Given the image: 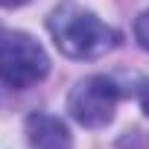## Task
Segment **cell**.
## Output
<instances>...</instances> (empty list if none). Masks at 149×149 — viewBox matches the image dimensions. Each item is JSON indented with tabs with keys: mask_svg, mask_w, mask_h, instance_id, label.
<instances>
[{
	"mask_svg": "<svg viewBox=\"0 0 149 149\" xmlns=\"http://www.w3.org/2000/svg\"><path fill=\"white\" fill-rule=\"evenodd\" d=\"M47 29L56 47L70 58H100L117 47L120 32L102 24L94 12L82 9L79 3H61L50 12Z\"/></svg>",
	"mask_w": 149,
	"mask_h": 149,
	"instance_id": "obj_1",
	"label": "cell"
},
{
	"mask_svg": "<svg viewBox=\"0 0 149 149\" xmlns=\"http://www.w3.org/2000/svg\"><path fill=\"white\" fill-rule=\"evenodd\" d=\"M50 73V56L44 47L18 29H0V82L12 91H24Z\"/></svg>",
	"mask_w": 149,
	"mask_h": 149,
	"instance_id": "obj_2",
	"label": "cell"
},
{
	"mask_svg": "<svg viewBox=\"0 0 149 149\" xmlns=\"http://www.w3.org/2000/svg\"><path fill=\"white\" fill-rule=\"evenodd\" d=\"M117 100H120V88L114 85V79L94 73V76H85L73 85L67 97V111L85 129H102L114 120Z\"/></svg>",
	"mask_w": 149,
	"mask_h": 149,
	"instance_id": "obj_3",
	"label": "cell"
},
{
	"mask_svg": "<svg viewBox=\"0 0 149 149\" xmlns=\"http://www.w3.org/2000/svg\"><path fill=\"white\" fill-rule=\"evenodd\" d=\"M26 143L29 149H73V137L64 120L44 111L26 117Z\"/></svg>",
	"mask_w": 149,
	"mask_h": 149,
	"instance_id": "obj_4",
	"label": "cell"
},
{
	"mask_svg": "<svg viewBox=\"0 0 149 149\" xmlns=\"http://www.w3.org/2000/svg\"><path fill=\"white\" fill-rule=\"evenodd\" d=\"M134 38H137V44L149 53V9L134 21Z\"/></svg>",
	"mask_w": 149,
	"mask_h": 149,
	"instance_id": "obj_5",
	"label": "cell"
},
{
	"mask_svg": "<svg viewBox=\"0 0 149 149\" xmlns=\"http://www.w3.org/2000/svg\"><path fill=\"white\" fill-rule=\"evenodd\" d=\"M24 3H29V0H0V6H3V9H18V6H24Z\"/></svg>",
	"mask_w": 149,
	"mask_h": 149,
	"instance_id": "obj_6",
	"label": "cell"
},
{
	"mask_svg": "<svg viewBox=\"0 0 149 149\" xmlns=\"http://www.w3.org/2000/svg\"><path fill=\"white\" fill-rule=\"evenodd\" d=\"M140 108H143V111L149 114V85H146V88L140 91Z\"/></svg>",
	"mask_w": 149,
	"mask_h": 149,
	"instance_id": "obj_7",
	"label": "cell"
}]
</instances>
